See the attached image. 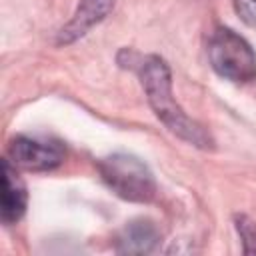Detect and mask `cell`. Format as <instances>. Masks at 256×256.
Wrapping results in <instances>:
<instances>
[{
    "mask_svg": "<svg viewBox=\"0 0 256 256\" xmlns=\"http://www.w3.org/2000/svg\"><path fill=\"white\" fill-rule=\"evenodd\" d=\"M138 74H140V82L146 92L148 104L152 106L154 114L160 118V122L172 134H176L184 142H188L196 148H202V150H208L214 146L212 136L198 122H194L190 116H186L184 110L174 100L170 68L160 56H156V54L144 56L138 64Z\"/></svg>",
    "mask_w": 256,
    "mask_h": 256,
    "instance_id": "cell-1",
    "label": "cell"
},
{
    "mask_svg": "<svg viewBox=\"0 0 256 256\" xmlns=\"http://www.w3.org/2000/svg\"><path fill=\"white\" fill-rule=\"evenodd\" d=\"M114 8V0H80L74 16L70 22L58 32L56 42L62 44H72L78 38H82L92 26L102 22Z\"/></svg>",
    "mask_w": 256,
    "mask_h": 256,
    "instance_id": "cell-5",
    "label": "cell"
},
{
    "mask_svg": "<svg viewBox=\"0 0 256 256\" xmlns=\"http://www.w3.org/2000/svg\"><path fill=\"white\" fill-rule=\"evenodd\" d=\"M234 8L244 24L256 28V0H234Z\"/></svg>",
    "mask_w": 256,
    "mask_h": 256,
    "instance_id": "cell-9",
    "label": "cell"
},
{
    "mask_svg": "<svg viewBox=\"0 0 256 256\" xmlns=\"http://www.w3.org/2000/svg\"><path fill=\"white\" fill-rule=\"evenodd\" d=\"M8 160L24 170L42 172L58 168L64 162V148L60 142L48 138H32V136H16L8 146Z\"/></svg>",
    "mask_w": 256,
    "mask_h": 256,
    "instance_id": "cell-4",
    "label": "cell"
},
{
    "mask_svg": "<svg viewBox=\"0 0 256 256\" xmlns=\"http://www.w3.org/2000/svg\"><path fill=\"white\" fill-rule=\"evenodd\" d=\"M212 68L226 80L250 82L256 78V54L252 46L230 28H216L208 40Z\"/></svg>",
    "mask_w": 256,
    "mask_h": 256,
    "instance_id": "cell-3",
    "label": "cell"
},
{
    "mask_svg": "<svg viewBox=\"0 0 256 256\" xmlns=\"http://www.w3.org/2000/svg\"><path fill=\"white\" fill-rule=\"evenodd\" d=\"M98 172L104 184L122 200L150 202L156 196V180L150 168L130 154H112L98 162Z\"/></svg>",
    "mask_w": 256,
    "mask_h": 256,
    "instance_id": "cell-2",
    "label": "cell"
},
{
    "mask_svg": "<svg viewBox=\"0 0 256 256\" xmlns=\"http://www.w3.org/2000/svg\"><path fill=\"white\" fill-rule=\"evenodd\" d=\"M28 204V192L20 176L16 174V168L10 164V160H2V192H0V218L4 224L18 222Z\"/></svg>",
    "mask_w": 256,
    "mask_h": 256,
    "instance_id": "cell-6",
    "label": "cell"
},
{
    "mask_svg": "<svg viewBox=\"0 0 256 256\" xmlns=\"http://www.w3.org/2000/svg\"><path fill=\"white\" fill-rule=\"evenodd\" d=\"M234 228L242 240L244 254H256V222L252 218H248L246 214H236Z\"/></svg>",
    "mask_w": 256,
    "mask_h": 256,
    "instance_id": "cell-8",
    "label": "cell"
},
{
    "mask_svg": "<svg viewBox=\"0 0 256 256\" xmlns=\"http://www.w3.org/2000/svg\"><path fill=\"white\" fill-rule=\"evenodd\" d=\"M160 242L158 226L148 218L130 220L116 238L118 254H148Z\"/></svg>",
    "mask_w": 256,
    "mask_h": 256,
    "instance_id": "cell-7",
    "label": "cell"
}]
</instances>
